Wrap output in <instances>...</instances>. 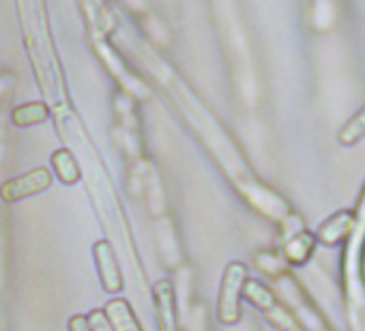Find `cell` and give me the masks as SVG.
Returning a JSON list of instances; mask_svg holds the SVG:
<instances>
[{
  "instance_id": "1",
  "label": "cell",
  "mask_w": 365,
  "mask_h": 331,
  "mask_svg": "<svg viewBox=\"0 0 365 331\" xmlns=\"http://www.w3.org/2000/svg\"><path fill=\"white\" fill-rule=\"evenodd\" d=\"M247 282V267L243 263H230L224 271L220 299H217V316L224 325H235L241 318V297Z\"/></svg>"
},
{
  "instance_id": "2",
  "label": "cell",
  "mask_w": 365,
  "mask_h": 331,
  "mask_svg": "<svg viewBox=\"0 0 365 331\" xmlns=\"http://www.w3.org/2000/svg\"><path fill=\"white\" fill-rule=\"evenodd\" d=\"M52 183V177L48 170L39 168V170H33V173H26L18 179H11L3 185L0 190V196L7 203H16L20 198H29V196H35L43 190H48Z\"/></svg>"
},
{
  "instance_id": "3",
  "label": "cell",
  "mask_w": 365,
  "mask_h": 331,
  "mask_svg": "<svg viewBox=\"0 0 365 331\" xmlns=\"http://www.w3.org/2000/svg\"><path fill=\"white\" fill-rule=\"evenodd\" d=\"M93 252H95V263H97V271H99L103 288L108 292H118L123 288V275H120V267H118L112 245L108 241H99L95 243Z\"/></svg>"
},
{
  "instance_id": "4",
  "label": "cell",
  "mask_w": 365,
  "mask_h": 331,
  "mask_svg": "<svg viewBox=\"0 0 365 331\" xmlns=\"http://www.w3.org/2000/svg\"><path fill=\"white\" fill-rule=\"evenodd\" d=\"M352 228H354V213L352 211H337L318 228V239L324 245H335L341 239H346L352 233Z\"/></svg>"
},
{
  "instance_id": "5",
  "label": "cell",
  "mask_w": 365,
  "mask_h": 331,
  "mask_svg": "<svg viewBox=\"0 0 365 331\" xmlns=\"http://www.w3.org/2000/svg\"><path fill=\"white\" fill-rule=\"evenodd\" d=\"M103 316L112 331H142L131 305L125 299H112L103 307Z\"/></svg>"
},
{
  "instance_id": "6",
  "label": "cell",
  "mask_w": 365,
  "mask_h": 331,
  "mask_svg": "<svg viewBox=\"0 0 365 331\" xmlns=\"http://www.w3.org/2000/svg\"><path fill=\"white\" fill-rule=\"evenodd\" d=\"M316 248V237L307 230H299L297 235L288 237L284 245V260L290 265H305Z\"/></svg>"
},
{
  "instance_id": "7",
  "label": "cell",
  "mask_w": 365,
  "mask_h": 331,
  "mask_svg": "<svg viewBox=\"0 0 365 331\" xmlns=\"http://www.w3.org/2000/svg\"><path fill=\"white\" fill-rule=\"evenodd\" d=\"M155 299L159 305V320L161 331H176V314H174V292L172 284L168 280L159 282L155 286Z\"/></svg>"
},
{
  "instance_id": "8",
  "label": "cell",
  "mask_w": 365,
  "mask_h": 331,
  "mask_svg": "<svg viewBox=\"0 0 365 331\" xmlns=\"http://www.w3.org/2000/svg\"><path fill=\"white\" fill-rule=\"evenodd\" d=\"M243 295H245L247 301H252V303H254L256 307H260L262 312L275 303V295H273L264 284H260V282H256V280H247V282H245Z\"/></svg>"
},
{
  "instance_id": "9",
  "label": "cell",
  "mask_w": 365,
  "mask_h": 331,
  "mask_svg": "<svg viewBox=\"0 0 365 331\" xmlns=\"http://www.w3.org/2000/svg\"><path fill=\"white\" fill-rule=\"evenodd\" d=\"M54 166H56V175L61 177L63 183H73L80 179V173H78V166L73 161V157L67 153V151H58L54 157H52Z\"/></svg>"
},
{
  "instance_id": "10",
  "label": "cell",
  "mask_w": 365,
  "mask_h": 331,
  "mask_svg": "<svg viewBox=\"0 0 365 331\" xmlns=\"http://www.w3.org/2000/svg\"><path fill=\"white\" fill-rule=\"evenodd\" d=\"M264 314L269 316V320L273 322V325H277L282 331H305L297 320H294V316L286 310V307H282L277 301L271 305V307H267L264 310Z\"/></svg>"
},
{
  "instance_id": "11",
  "label": "cell",
  "mask_w": 365,
  "mask_h": 331,
  "mask_svg": "<svg viewBox=\"0 0 365 331\" xmlns=\"http://www.w3.org/2000/svg\"><path fill=\"white\" fill-rule=\"evenodd\" d=\"M365 136V108L354 116V118H350V123L341 129V133H339V142L341 144H346V146H350V144H354L359 138H363Z\"/></svg>"
},
{
  "instance_id": "12",
  "label": "cell",
  "mask_w": 365,
  "mask_h": 331,
  "mask_svg": "<svg viewBox=\"0 0 365 331\" xmlns=\"http://www.w3.org/2000/svg\"><path fill=\"white\" fill-rule=\"evenodd\" d=\"M46 118V108L39 106V103H33V106H24L20 110H16V123L18 125H33V123H39Z\"/></svg>"
},
{
  "instance_id": "13",
  "label": "cell",
  "mask_w": 365,
  "mask_h": 331,
  "mask_svg": "<svg viewBox=\"0 0 365 331\" xmlns=\"http://www.w3.org/2000/svg\"><path fill=\"white\" fill-rule=\"evenodd\" d=\"M258 263L269 271V273H279V271H284V256L279 258V256H275V254H262V256H258Z\"/></svg>"
},
{
  "instance_id": "14",
  "label": "cell",
  "mask_w": 365,
  "mask_h": 331,
  "mask_svg": "<svg viewBox=\"0 0 365 331\" xmlns=\"http://www.w3.org/2000/svg\"><path fill=\"white\" fill-rule=\"evenodd\" d=\"M88 320H91V329L93 331H112V327L108 325V320L103 316V310H93Z\"/></svg>"
},
{
  "instance_id": "15",
  "label": "cell",
  "mask_w": 365,
  "mask_h": 331,
  "mask_svg": "<svg viewBox=\"0 0 365 331\" xmlns=\"http://www.w3.org/2000/svg\"><path fill=\"white\" fill-rule=\"evenodd\" d=\"M69 331H93V329H91L88 316H82V314L73 316V318L69 320Z\"/></svg>"
}]
</instances>
